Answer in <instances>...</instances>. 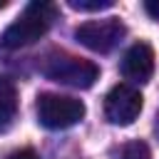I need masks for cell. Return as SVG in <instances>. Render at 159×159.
I'll return each instance as SVG.
<instances>
[{"label": "cell", "instance_id": "cell-11", "mask_svg": "<svg viewBox=\"0 0 159 159\" xmlns=\"http://www.w3.org/2000/svg\"><path fill=\"white\" fill-rule=\"evenodd\" d=\"M144 10H147L154 20H159V0H147V2H144Z\"/></svg>", "mask_w": 159, "mask_h": 159}, {"label": "cell", "instance_id": "cell-4", "mask_svg": "<svg viewBox=\"0 0 159 159\" xmlns=\"http://www.w3.org/2000/svg\"><path fill=\"white\" fill-rule=\"evenodd\" d=\"M75 37L92 52H109L119 45L124 37V25L119 17H104V20H89L82 22L75 30Z\"/></svg>", "mask_w": 159, "mask_h": 159}, {"label": "cell", "instance_id": "cell-8", "mask_svg": "<svg viewBox=\"0 0 159 159\" xmlns=\"http://www.w3.org/2000/svg\"><path fill=\"white\" fill-rule=\"evenodd\" d=\"M117 159H152V152L144 142H129L119 149Z\"/></svg>", "mask_w": 159, "mask_h": 159}, {"label": "cell", "instance_id": "cell-10", "mask_svg": "<svg viewBox=\"0 0 159 159\" xmlns=\"http://www.w3.org/2000/svg\"><path fill=\"white\" fill-rule=\"evenodd\" d=\"M7 159H40V157H37V152H35V149L25 147V149H17V152H12Z\"/></svg>", "mask_w": 159, "mask_h": 159}, {"label": "cell", "instance_id": "cell-9", "mask_svg": "<svg viewBox=\"0 0 159 159\" xmlns=\"http://www.w3.org/2000/svg\"><path fill=\"white\" fill-rule=\"evenodd\" d=\"M70 7L75 10H82V12H92V10H104V7H112V0H70Z\"/></svg>", "mask_w": 159, "mask_h": 159}, {"label": "cell", "instance_id": "cell-12", "mask_svg": "<svg viewBox=\"0 0 159 159\" xmlns=\"http://www.w3.org/2000/svg\"><path fill=\"white\" fill-rule=\"evenodd\" d=\"M5 5H7V2H5V0H0V10H2V7H5Z\"/></svg>", "mask_w": 159, "mask_h": 159}, {"label": "cell", "instance_id": "cell-5", "mask_svg": "<svg viewBox=\"0 0 159 159\" xmlns=\"http://www.w3.org/2000/svg\"><path fill=\"white\" fill-rule=\"evenodd\" d=\"M144 102H142V94L137 87L122 82V84H114L107 97H104V114L112 124H119V127H127L132 124L139 112H142Z\"/></svg>", "mask_w": 159, "mask_h": 159}, {"label": "cell", "instance_id": "cell-2", "mask_svg": "<svg viewBox=\"0 0 159 159\" xmlns=\"http://www.w3.org/2000/svg\"><path fill=\"white\" fill-rule=\"evenodd\" d=\"M84 117L82 99L65 97V94H40L37 97V119L47 129H67L75 127Z\"/></svg>", "mask_w": 159, "mask_h": 159}, {"label": "cell", "instance_id": "cell-6", "mask_svg": "<svg viewBox=\"0 0 159 159\" xmlns=\"http://www.w3.org/2000/svg\"><path fill=\"white\" fill-rule=\"evenodd\" d=\"M154 72V52L147 42L132 45L122 57V75L132 82H147Z\"/></svg>", "mask_w": 159, "mask_h": 159}, {"label": "cell", "instance_id": "cell-1", "mask_svg": "<svg viewBox=\"0 0 159 159\" xmlns=\"http://www.w3.org/2000/svg\"><path fill=\"white\" fill-rule=\"evenodd\" d=\"M57 20V5L52 2H30L20 17L15 22L7 25V30L2 32L0 37V45L7 47V50H20V47H27L32 42H37L47 30L50 25Z\"/></svg>", "mask_w": 159, "mask_h": 159}, {"label": "cell", "instance_id": "cell-3", "mask_svg": "<svg viewBox=\"0 0 159 159\" xmlns=\"http://www.w3.org/2000/svg\"><path fill=\"white\" fill-rule=\"evenodd\" d=\"M45 77H50L52 82L60 84H70L77 89H87L94 84V80L99 77V67L89 60L82 57H72V55H57L52 60H47L45 65Z\"/></svg>", "mask_w": 159, "mask_h": 159}, {"label": "cell", "instance_id": "cell-7", "mask_svg": "<svg viewBox=\"0 0 159 159\" xmlns=\"http://www.w3.org/2000/svg\"><path fill=\"white\" fill-rule=\"evenodd\" d=\"M17 114V89L7 77H0V129H7Z\"/></svg>", "mask_w": 159, "mask_h": 159}]
</instances>
